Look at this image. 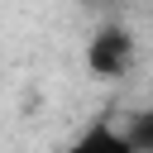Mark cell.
I'll use <instances>...</instances> for the list:
<instances>
[{
	"label": "cell",
	"instance_id": "1",
	"mask_svg": "<svg viewBox=\"0 0 153 153\" xmlns=\"http://www.w3.org/2000/svg\"><path fill=\"white\" fill-rule=\"evenodd\" d=\"M134 57H139V43H134V33L124 24H100L86 38V67H91V76L115 81V76H124L134 67Z\"/></svg>",
	"mask_w": 153,
	"mask_h": 153
},
{
	"label": "cell",
	"instance_id": "2",
	"mask_svg": "<svg viewBox=\"0 0 153 153\" xmlns=\"http://www.w3.org/2000/svg\"><path fill=\"white\" fill-rule=\"evenodd\" d=\"M76 148H115V153H129L134 139L129 134H115V129H91V134L76 139Z\"/></svg>",
	"mask_w": 153,
	"mask_h": 153
},
{
	"label": "cell",
	"instance_id": "3",
	"mask_svg": "<svg viewBox=\"0 0 153 153\" xmlns=\"http://www.w3.org/2000/svg\"><path fill=\"white\" fill-rule=\"evenodd\" d=\"M129 139H134V148H153V110L134 120V129H129Z\"/></svg>",
	"mask_w": 153,
	"mask_h": 153
}]
</instances>
